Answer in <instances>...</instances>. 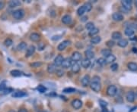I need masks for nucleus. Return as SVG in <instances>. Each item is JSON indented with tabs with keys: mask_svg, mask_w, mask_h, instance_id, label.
I'll list each match as a JSON object with an SVG mask.
<instances>
[{
	"mask_svg": "<svg viewBox=\"0 0 137 112\" xmlns=\"http://www.w3.org/2000/svg\"><path fill=\"white\" fill-rule=\"evenodd\" d=\"M132 51L133 52V53H137V48H136V47H133V49H132Z\"/></svg>",
	"mask_w": 137,
	"mask_h": 112,
	"instance_id": "52",
	"label": "nucleus"
},
{
	"mask_svg": "<svg viewBox=\"0 0 137 112\" xmlns=\"http://www.w3.org/2000/svg\"><path fill=\"white\" fill-rule=\"evenodd\" d=\"M73 64H74V61L72 60L71 58H64L61 66L63 68H71L72 65Z\"/></svg>",
	"mask_w": 137,
	"mask_h": 112,
	"instance_id": "3",
	"label": "nucleus"
},
{
	"mask_svg": "<svg viewBox=\"0 0 137 112\" xmlns=\"http://www.w3.org/2000/svg\"><path fill=\"white\" fill-rule=\"evenodd\" d=\"M12 43H13V41H12V39H10V38L6 39V40H5V42H4L5 46H7V47H9V46H11L12 45Z\"/></svg>",
	"mask_w": 137,
	"mask_h": 112,
	"instance_id": "39",
	"label": "nucleus"
},
{
	"mask_svg": "<svg viewBox=\"0 0 137 112\" xmlns=\"http://www.w3.org/2000/svg\"><path fill=\"white\" fill-rule=\"evenodd\" d=\"M72 60L74 62H78L79 61H81L82 59V54L78 51H74L73 54H72Z\"/></svg>",
	"mask_w": 137,
	"mask_h": 112,
	"instance_id": "8",
	"label": "nucleus"
},
{
	"mask_svg": "<svg viewBox=\"0 0 137 112\" xmlns=\"http://www.w3.org/2000/svg\"><path fill=\"white\" fill-rule=\"evenodd\" d=\"M115 44H116V42H114V40H108L107 42H106V45H107V47H109V48H112L115 46Z\"/></svg>",
	"mask_w": 137,
	"mask_h": 112,
	"instance_id": "41",
	"label": "nucleus"
},
{
	"mask_svg": "<svg viewBox=\"0 0 137 112\" xmlns=\"http://www.w3.org/2000/svg\"><path fill=\"white\" fill-rule=\"evenodd\" d=\"M9 112H16V111H15L14 110H11V111H9Z\"/></svg>",
	"mask_w": 137,
	"mask_h": 112,
	"instance_id": "56",
	"label": "nucleus"
},
{
	"mask_svg": "<svg viewBox=\"0 0 137 112\" xmlns=\"http://www.w3.org/2000/svg\"><path fill=\"white\" fill-rule=\"evenodd\" d=\"M83 6L85 9V12H89L92 9V5L91 2H85Z\"/></svg>",
	"mask_w": 137,
	"mask_h": 112,
	"instance_id": "32",
	"label": "nucleus"
},
{
	"mask_svg": "<svg viewBox=\"0 0 137 112\" xmlns=\"http://www.w3.org/2000/svg\"><path fill=\"white\" fill-rule=\"evenodd\" d=\"M64 60V58L62 55H58L54 59V64L58 67V66H61L62 64V61Z\"/></svg>",
	"mask_w": 137,
	"mask_h": 112,
	"instance_id": "13",
	"label": "nucleus"
},
{
	"mask_svg": "<svg viewBox=\"0 0 137 112\" xmlns=\"http://www.w3.org/2000/svg\"><path fill=\"white\" fill-rule=\"evenodd\" d=\"M117 45L121 48H125L128 46V40L126 39H121L117 42Z\"/></svg>",
	"mask_w": 137,
	"mask_h": 112,
	"instance_id": "20",
	"label": "nucleus"
},
{
	"mask_svg": "<svg viewBox=\"0 0 137 112\" xmlns=\"http://www.w3.org/2000/svg\"><path fill=\"white\" fill-rule=\"evenodd\" d=\"M136 109H137V106H135V107H133V108H132L129 111V112H133V111H135Z\"/></svg>",
	"mask_w": 137,
	"mask_h": 112,
	"instance_id": "53",
	"label": "nucleus"
},
{
	"mask_svg": "<svg viewBox=\"0 0 137 112\" xmlns=\"http://www.w3.org/2000/svg\"><path fill=\"white\" fill-rule=\"evenodd\" d=\"M62 112H69V111H66V110H64Z\"/></svg>",
	"mask_w": 137,
	"mask_h": 112,
	"instance_id": "58",
	"label": "nucleus"
},
{
	"mask_svg": "<svg viewBox=\"0 0 137 112\" xmlns=\"http://www.w3.org/2000/svg\"><path fill=\"white\" fill-rule=\"evenodd\" d=\"M130 40H135V41H137V38H136V36H134V38H131Z\"/></svg>",
	"mask_w": 137,
	"mask_h": 112,
	"instance_id": "55",
	"label": "nucleus"
},
{
	"mask_svg": "<svg viewBox=\"0 0 137 112\" xmlns=\"http://www.w3.org/2000/svg\"><path fill=\"white\" fill-rule=\"evenodd\" d=\"M69 44H70L69 40H64L63 42H62L61 43H60L58 45V46H57V49H58L59 51H63Z\"/></svg>",
	"mask_w": 137,
	"mask_h": 112,
	"instance_id": "11",
	"label": "nucleus"
},
{
	"mask_svg": "<svg viewBox=\"0 0 137 112\" xmlns=\"http://www.w3.org/2000/svg\"><path fill=\"white\" fill-rule=\"evenodd\" d=\"M101 41V37L99 36H94L91 39L90 42L91 44H94V45H96V44H98Z\"/></svg>",
	"mask_w": 137,
	"mask_h": 112,
	"instance_id": "22",
	"label": "nucleus"
},
{
	"mask_svg": "<svg viewBox=\"0 0 137 112\" xmlns=\"http://www.w3.org/2000/svg\"><path fill=\"white\" fill-rule=\"evenodd\" d=\"M90 87L94 92H98L101 89V84L100 83H96V82H91Z\"/></svg>",
	"mask_w": 137,
	"mask_h": 112,
	"instance_id": "5",
	"label": "nucleus"
},
{
	"mask_svg": "<svg viewBox=\"0 0 137 112\" xmlns=\"http://www.w3.org/2000/svg\"><path fill=\"white\" fill-rule=\"evenodd\" d=\"M134 30L133 29H132V28H130V27H126V29H125V31H124V33H125V35L126 36H132L133 34H134Z\"/></svg>",
	"mask_w": 137,
	"mask_h": 112,
	"instance_id": "29",
	"label": "nucleus"
},
{
	"mask_svg": "<svg viewBox=\"0 0 137 112\" xmlns=\"http://www.w3.org/2000/svg\"><path fill=\"white\" fill-rule=\"evenodd\" d=\"M126 100L129 102H133L135 101V99H136V95H135V92L132 90L129 91L126 95Z\"/></svg>",
	"mask_w": 137,
	"mask_h": 112,
	"instance_id": "9",
	"label": "nucleus"
},
{
	"mask_svg": "<svg viewBox=\"0 0 137 112\" xmlns=\"http://www.w3.org/2000/svg\"><path fill=\"white\" fill-rule=\"evenodd\" d=\"M118 64H116V63H113V64H111V71H117V69H118Z\"/></svg>",
	"mask_w": 137,
	"mask_h": 112,
	"instance_id": "45",
	"label": "nucleus"
},
{
	"mask_svg": "<svg viewBox=\"0 0 137 112\" xmlns=\"http://www.w3.org/2000/svg\"><path fill=\"white\" fill-rule=\"evenodd\" d=\"M60 39H61V36H54L52 37V40H54V41L58 40H60Z\"/></svg>",
	"mask_w": 137,
	"mask_h": 112,
	"instance_id": "49",
	"label": "nucleus"
},
{
	"mask_svg": "<svg viewBox=\"0 0 137 112\" xmlns=\"http://www.w3.org/2000/svg\"><path fill=\"white\" fill-rule=\"evenodd\" d=\"M35 50H36V48H35L34 46H32V45H31V46H30L29 47H28V48L27 49L26 54H25V57L29 58V57L32 56V55H34V53Z\"/></svg>",
	"mask_w": 137,
	"mask_h": 112,
	"instance_id": "12",
	"label": "nucleus"
},
{
	"mask_svg": "<svg viewBox=\"0 0 137 112\" xmlns=\"http://www.w3.org/2000/svg\"><path fill=\"white\" fill-rule=\"evenodd\" d=\"M10 74L14 77H18L22 75V72L19 70H12L10 71Z\"/></svg>",
	"mask_w": 137,
	"mask_h": 112,
	"instance_id": "25",
	"label": "nucleus"
},
{
	"mask_svg": "<svg viewBox=\"0 0 137 112\" xmlns=\"http://www.w3.org/2000/svg\"><path fill=\"white\" fill-rule=\"evenodd\" d=\"M85 28L90 31L91 30H92L93 28H95V24H94L93 22H88V23H87L85 24Z\"/></svg>",
	"mask_w": 137,
	"mask_h": 112,
	"instance_id": "38",
	"label": "nucleus"
},
{
	"mask_svg": "<svg viewBox=\"0 0 137 112\" xmlns=\"http://www.w3.org/2000/svg\"><path fill=\"white\" fill-rule=\"evenodd\" d=\"M25 10L22 9H16L15 11H14L12 12V15L14 17V18H15L17 20H20L21 18H23L25 16Z\"/></svg>",
	"mask_w": 137,
	"mask_h": 112,
	"instance_id": "1",
	"label": "nucleus"
},
{
	"mask_svg": "<svg viewBox=\"0 0 137 112\" xmlns=\"http://www.w3.org/2000/svg\"><path fill=\"white\" fill-rule=\"evenodd\" d=\"M5 86H6V81H2L0 83V92H2L5 89Z\"/></svg>",
	"mask_w": 137,
	"mask_h": 112,
	"instance_id": "44",
	"label": "nucleus"
},
{
	"mask_svg": "<svg viewBox=\"0 0 137 112\" xmlns=\"http://www.w3.org/2000/svg\"><path fill=\"white\" fill-rule=\"evenodd\" d=\"M81 83H82V86H84V87L88 86L91 84V78H90L89 75H85L81 80Z\"/></svg>",
	"mask_w": 137,
	"mask_h": 112,
	"instance_id": "7",
	"label": "nucleus"
},
{
	"mask_svg": "<svg viewBox=\"0 0 137 112\" xmlns=\"http://www.w3.org/2000/svg\"><path fill=\"white\" fill-rule=\"evenodd\" d=\"M30 40L33 42H38L41 40V36L39 33H33L30 35Z\"/></svg>",
	"mask_w": 137,
	"mask_h": 112,
	"instance_id": "14",
	"label": "nucleus"
},
{
	"mask_svg": "<svg viewBox=\"0 0 137 112\" xmlns=\"http://www.w3.org/2000/svg\"><path fill=\"white\" fill-rule=\"evenodd\" d=\"M101 112H109V111H108V110H107V108H103L102 111H101Z\"/></svg>",
	"mask_w": 137,
	"mask_h": 112,
	"instance_id": "54",
	"label": "nucleus"
},
{
	"mask_svg": "<svg viewBox=\"0 0 137 112\" xmlns=\"http://www.w3.org/2000/svg\"><path fill=\"white\" fill-rule=\"evenodd\" d=\"M105 61H106V64H110V63H113V61H116V56L113 55H111L108 57L105 58Z\"/></svg>",
	"mask_w": 137,
	"mask_h": 112,
	"instance_id": "27",
	"label": "nucleus"
},
{
	"mask_svg": "<svg viewBox=\"0 0 137 112\" xmlns=\"http://www.w3.org/2000/svg\"><path fill=\"white\" fill-rule=\"evenodd\" d=\"M121 5L123 8L129 11L132 9L133 1H131V0H123V1H121Z\"/></svg>",
	"mask_w": 137,
	"mask_h": 112,
	"instance_id": "4",
	"label": "nucleus"
},
{
	"mask_svg": "<svg viewBox=\"0 0 137 112\" xmlns=\"http://www.w3.org/2000/svg\"><path fill=\"white\" fill-rule=\"evenodd\" d=\"M5 6V3L4 2L0 1V10H2Z\"/></svg>",
	"mask_w": 137,
	"mask_h": 112,
	"instance_id": "48",
	"label": "nucleus"
},
{
	"mask_svg": "<svg viewBox=\"0 0 137 112\" xmlns=\"http://www.w3.org/2000/svg\"><path fill=\"white\" fill-rule=\"evenodd\" d=\"M98 33H99V29L97 28V27H95V28H93L92 30H91V31H89L88 35L90 36H91V37H94L95 35H97Z\"/></svg>",
	"mask_w": 137,
	"mask_h": 112,
	"instance_id": "31",
	"label": "nucleus"
},
{
	"mask_svg": "<svg viewBox=\"0 0 137 112\" xmlns=\"http://www.w3.org/2000/svg\"><path fill=\"white\" fill-rule=\"evenodd\" d=\"M20 5H21V2L18 1V0H12V1H10L9 2V6L11 9L15 8V7H18Z\"/></svg>",
	"mask_w": 137,
	"mask_h": 112,
	"instance_id": "19",
	"label": "nucleus"
},
{
	"mask_svg": "<svg viewBox=\"0 0 137 112\" xmlns=\"http://www.w3.org/2000/svg\"><path fill=\"white\" fill-rule=\"evenodd\" d=\"M111 37L113 40H120L122 39V34L120 32H113L111 35Z\"/></svg>",
	"mask_w": 137,
	"mask_h": 112,
	"instance_id": "28",
	"label": "nucleus"
},
{
	"mask_svg": "<svg viewBox=\"0 0 137 112\" xmlns=\"http://www.w3.org/2000/svg\"><path fill=\"white\" fill-rule=\"evenodd\" d=\"M136 98H137V91H136Z\"/></svg>",
	"mask_w": 137,
	"mask_h": 112,
	"instance_id": "60",
	"label": "nucleus"
},
{
	"mask_svg": "<svg viewBox=\"0 0 137 112\" xmlns=\"http://www.w3.org/2000/svg\"><path fill=\"white\" fill-rule=\"evenodd\" d=\"M76 89H74V88H71V87H69V88H66L63 89V92L64 93H73V92H75Z\"/></svg>",
	"mask_w": 137,
	"mask_h": 112,
	"instance_id": "34",
	"label": "nucleus"
},
{
	"mask_svg": "<svg viewBox=\"0 0 137 112\" xmlns=\"http://www.w3.org/2000/svg\"><path fill=\"white\" fill-rule=\"evenodd\" d=\"M81 64H82V66L83 67V68H88L89 67H90V65H91V61L89 60V59H88V58H85V59H83V60L82 61Z\"/></svg>",
	"mask_w": 137,
	"mask_h": 112,
	"instance_id": "23",
	"label": "nucleus"
},
{
	"mask_svg": "<svg viewBox=\"0 0 137 112\" xmlns=\"http://www.w3.org/2000/svg\"><path fill=\"white\" fill-rule=\"evenodd\" d=\"M112 18H113V20L117 21V22L122 21L124 19V15H123L120 12H115V13H113V15H112Z\"/></svg>",
	"mask_w": 137,
	"mask_h": 112,
	"instance_id": "10",
	"label": "nucleus"
},
{
	"mask_svg": "<svg viewBox=\"0 0 137 112\" xmlns=\"http://www.w3.org/2000/svg\"><path fill=\"white\" fill-rule=\"evenodd\" d=\"M43 112H50V111H44Z\"/></svg>",
	"mask_w": 137,
	"mask_h": 112,
	"instance_id": "59",
	"label": "nucleus"
},
{
	"mask_svg": "<svg viewBox=\"0 0 137 112\" xmlns=\"http://www.w3.org/2000/svg\"><path fill=\"white\" fill-rule=\"evenodd\" d=\"M56 66L54 64H49L47 65V71L49 73H55V72L56 71Z\"/></svg>",
	"mask_w": 137,
	"mask_h": 112,
	"instance_id": "16",
	"label": "nucleus"
},
{
	"mask_svg": "<svg viewBox=\"0 0 137 112\" xmlns=\"http://www.w3.org/2000/svg\"><path fill=\"white\" fill-rule=\"evenodd\" d=\"M85 55L86 58L89 59V60L95 57V53H94V51H91V50H90V49H87V50H86L85 51Z\"/></svg>",
	"mask_w": 137,
	"mask_h": 112,
	"instance_id": "21",
	"label": "nucleus"
},
{
	"mask_svg": "<svg viewBox=\"0 0 137 112\" xmlns=\"http://www.w3.org/2000/svg\"><path fill=\"white\" fill-rule=\"evenodd\" d=\"M111 53H112V51H111V49H103L101 50V55L103 56H104L105 58L111 55Z\"/></svg>",
	"mask_w": 137,
	"mask_h": 112,
	"instance_id": "30",
	"label": "nucleus"
},
{
	"mask_svg": "<svg viewBox=\"0 0 137 112\" xmlns=\"http://www.w3.org/2000/svg\"><path fill=\"white\" fill-rule=\"evenodd\" d=\"M72 17L69 14H66L62 18V22L64 24H70L72 22Z\"/></svg>",
	"mask_w": 137,
	"mask_h": 112,
	"instance_id": "15",
	"label": "nucleus"
},
{
	"mask_svg": "<svg viewBox=\"0 0 137 112\" xmlns=\"http://www.w3.org/2000/svg\"><path fill=\"white\" fill-rule=\"evenodd\" d=\"M27 43L24 42H20L18 45V46H17V49L20 51H25V49H27Z\"/></svg>",
	"mask_w": 137,
	"mask_h": 112,
	"instance_id": "26",
	"label": "nucleus"
},
{
	"mask_svg": "<svg viewBox=\"0 0 137 112\" xmlns=\"http://www.w3.org/2000/svg\"><path fill=\"white\" fill-rule=\"evenodd\" d=\"M98 102L100 104V106L102 108H106L107 106V102H105L104 100H102V99H99L98 100Z\"/></svg>",
	"mask_w": 137,
	"mask_h": 112,
	"instance_id": "40",
	"label": "nucleus"
},
{
	"mask_svg": "<svg viewBox=\"0 0 137 112\" xmlns=\"http://www.w3.org/2000/svg\"><path fill=\"white\" fill-rule=\"evenodd\" d=\"M72 104V106H73V108L75 110H78V109H80L82 106V102L80 100V99H74L73 100V102H72L71 103Z\"/></svg>",
	"mask_w": 137,
	"mask_h": 112,
	"instance_id": "6",
	"label": "nucleus"
},
{
	"mask_svg": "<svg viewBox=\"0 0 137 112\" xmlns=\"http://www.w3.org/2000/svg\"><path fill=\"white\" fill-rule=\"evenodd\" d=\"M85 13V9L84 8V6H81V7H79V8L77 10V14H78V16H82L83 14Z\"/></svg>",
	"mask_w": 137,
	"mask_h": 112,
	"instance_id": "33",
	"label": "nucleus"
},
{
	"mask_svg": "<svg viewBox=\"0 0 137 112\" xmlns=\"http://www.w3.org/2000/svg\"><path fill=\"white\" fill-rule=\"evenodd\" d=\"M12 92H14V89L12 88H8V89L5 88L4 90L2 92V95H7V94H9Z\"/></svg>",
	"mask_w": 137,
	"mask_h": 112,
	"instance_id": "43",
	"label": "nucleus"
},
{
	"mask_svg": "<svg viewBox=\"0 0 137 112\" xmlns=\"http://www.w3.org/2000/svg\"><path fill=\"white\" fill-rule=\"evenodd\" d=\"M88 18V16H82V17L81 18L80 20H81L82 22H85V21H87Z\"/></svg>",
	"mask_w": 137,
	"mask_h": 112,
	"instance_id": "50",
	"label": "nucleus"
},
{
	"mask_svg": "<svg viewBox=\"0 0 137 112\" xmlns=\"http://www.w3.org/2000/svg\"><path fill=\"white\" fill-rule=\"evenodd\" d=\"M127 68L131 71H137V64L134 62H129L127 64Z\"/></svg>",
	"mask_w": 137,
	"mask_h": 112,
	"instance_id": "24",
	"label": "nucleus"
},
{
	"mask_svg": "<svg viewBox=\"0 0 137 112\" xmlns=\"http://www.w3.org/2000/svg\"><path fill=\"white\" fill-rule=\"evenodd\" d=\"M18 112H28V111H27V110L26 108H21L18 111Z\"/></svg>",
	"mask_w": 137,
	"mask_h": 112,
	"instance_id": "51",
	"label": "nucleus"
},
{
	"mask_svg": "<svg viewBox=\"0 0 137 112\" xmlns=\"http://www.w3.org/2000/svg\"><path fill=\"white\" fill-rule=\"evenodd\" d=\"M43 65V63L41 61H37V62H34V63H31L30 64V66L31 68H40V66Z\"/></svg>",
	"mask_w": 137,
	"mask_h": 112,
	"instance_id": "35",
	"label": "nucleus"
},
{
	"mask_svg": "<svg viewBox=\"0 0 137 112\" xmlns=\"http://www.w3.org/2000/svg\"><path fill=\"white\" fill-rule=\"evenodd\" d=\"M27 94L23 91H18V92H15L12 93V96L14 97V98H22V97H25L26 96Z\"/></svg>",
	"mask_w": 137,
	"mask_h": 112,
	"instance_id": "18",
	"label": "nucleus"
},
{
	"mask_svg": "<svg viewBox=\"0 0 137 112\" xmlns=\"http://www.w3.org/2000/svg\"><path fill=\"white\" fill-rule=\"evenodd\" d=\"M55 73H56V75L58 77H62L64 75L65 72H64V71L62 69H57L56 71L55 72Z\"/></svg>",
	"mask_w": 137,
	"mask_h": 112,
	"instance_id": "37",
	"label": "nucleus"
},
{
	"mask_svg": "<svg viewBox=\"0 0 137 112\" xmlns=\"http://www.w3.org/2000/svg\"><path fill=\"white\" fill-rule=\"evenodd\" d=\"M37 90L38 92H40V93H44L46 92V90H47V88L44 86H43V85H39L37 87Z\"/></svg>",
	"mask_w": 137,
	"mask_h": 112,
	"instance_id": "36",
	"label": "nucleus"
},
{
	"mask_svg": "<svg viewBox=\"0 0 137 112\" xmlns=\"http://www.w3.org/2000/svg\"><path fill=\"white\" fill-rule=\"evenodd\" d=\"M37 48L40 51H42L44 50V48H45V44L44 42H39L38 43V46H37Z\"/></svg>",
	"mask_w": 137,
	"mask_h": 112,
	"instance_id": "46",
	"label": "nucleus"
},
{
	"mask_svg": "<svg viewBox=\"0 0 137 112\" xmlns=\"http://www.w3.org/2000/svg\"><path fill=\"white\" fill-rule=\"evenodd\" d=\"M135 5H136V6L137 7V1H136V2H135Z\"/></svg>",
	"mask_w": 137,
	"mask_h": 112,
	"instance_id": "57",
	"label": "nucleus"
},
{
	"mask_svg": "<svg viewBox=\"0 0 137 112\" xmlns=\"http://www.w3.org/2000/svg\"><path fill=\"white\" fill-rule=\"evenodd\" d=\"M117 93V88L116 86L111 85V86H109L107 87V95L112 97V96H114Z\"/></svg>",
	"mask_w": 137,
	"mask_h": 112,
	"instance_id": "2",
	"label": "nucleus"
},
{
	"mask_svg": "<svg viewBox=\"0 0 137 112\" xmlns=\"http://www.w3.org/2000/svg\"><path fill=\"white\" fill-rule=\"evenodd\" d=\"M97 62L99 65H104L106 64V61H105V58H99L98 60H97Z\"/></svg>",
	"mask_w": 137,
	"mask_h": 112,
	"instance_id": "42",
	"label": "nucleus"
},
{
	"mask_svg": "<svg viewBox=\"0 0 137 112\" xmlns=\"http://www.w3.org/2000/svg\"><path fill=\"white\" fill-rule=\"evenodd\" d=\"M91 82H96V83H100V78L98 76H94Z\"/></svg>",
	"mask_w": 137,
	"mask_h": 112,
	"instance_id": "47",
	"label": "nucleus"
},
{
	"mask_svg": "<svg viewBox=\"0 0 137 112\" xmlns=\"http://www.w3.org/2000/svg\"><path fill=\"white\" fill-rule=\"evenodd\" d=\"M71 71L74 73H77L80 71V65H79L77 62H74V64L71 67Z\"/></svg>",
	"mask_w": 137,
	"mask_h": 112,
	"instance_id": "17",
	"label": "nucleus"
}]
</instances>
